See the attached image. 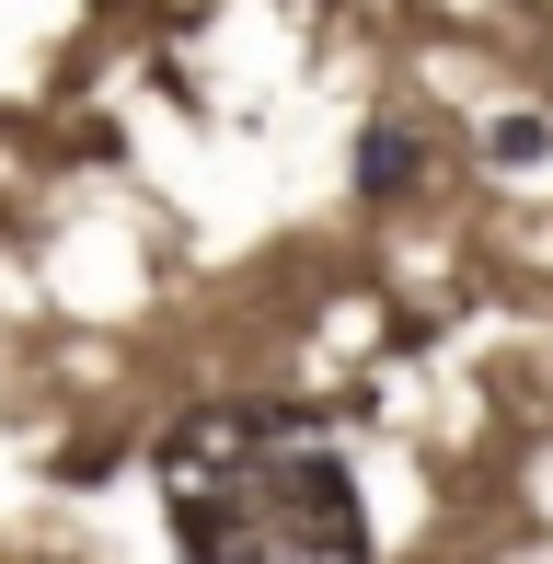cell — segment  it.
I'll return each instance as SVG.
<instances>
[{
  "instance_id": "7a4b0ae2",
  "label": "cell",
  "mask_w": 553,
  "mask_h": 564,
  "mask_svg": "<svg viewBox=\"0 0 553 564\" xmlns=\"http://www.w3.org/2000/svg\"><path fill=\"white\" fill-rule=\"evenodd\" d=\"M415 173H426L415 127H404V116H381V127H369V139H358V196H369V208H392V196H404Z\"/></svg>"
},
{
  "instance_id": "6da1fadb",
  "label": "cell",
  "mask_w": 553,
  "mask_h": 564,
  "mask_svg": "<svg viewBox=\"0 0 553 564\" xmlns=\"http://www.w3.org/2000/svg\"><path fill=\"white\" fill-rule=\"evenodd\" d=\"M185 564H369V496L300 403H196L150 449Z\"/></svg>"
}]
</instances>
